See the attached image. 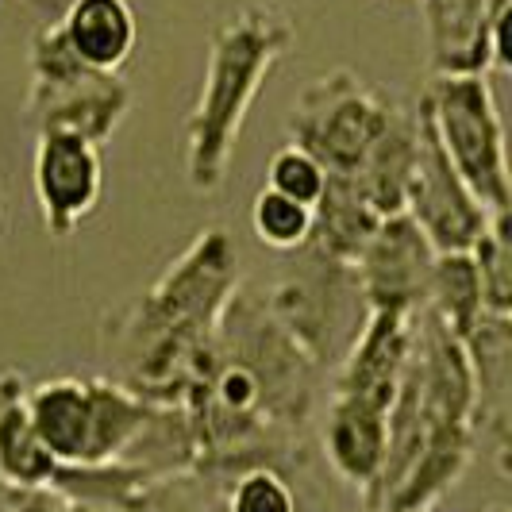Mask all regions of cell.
Returning a JSON list of instances; mask_svg holds the SVG:
<instances>
[{
  "instance_id": "1",
  "label": "cell",
  "mask_w": 512,
  "mask_h": 512,
  "mask_svg": "<svg viewBox=\"0 0 512 512\" xmlns=\"http://www.w3.org/2000/svg\"><path fill=\"white\" fill-rule=\"evenodd\" d=\"M239 285V251L228 231H197L143 297L101 320V355L116 366L112 382L154 405H181Z\"/></svg>"
},
{
  "instance_id": "2",
  "label": "cell",
  "mask_w": 512,
  "mask_h": 512,
  "mask_svg": "<svg viewBox=\"0 0 512 512\" xmlns=\"http://www.w3.org/2000/svg\"><path fill=\"white\" fill-rule=\"evenodd\" d=\"M289 47L293 24L266 4H251L212 31L205 81L185 116V181L193 193L224 185L243 124Z\"/></svg>"
},
{
  "instance_id": "3",
  "label": "cell",
  "mask_w": 512,
  "mask_h": 512,
  "mask_svg": "<svg viewBox=\"0 0 512 512\" xmlns=\"http://www.w3.org/2000/svg\"><path fill=\"white\" fill-rule=\"evenodd\" d=\"M420 120L428 124L436 147L451 162L462 185L478 197L489 216L512 212L509 181V147L501 108L493 101V89L482 74L432 77V85L420 97Z\"/></svg>"
},
{
  "instance_id": "4",
  "label": "cell",
  "mask_w": 512,
  "mask_h": 512,
  "mask_svg": "<svg viewBox=\"0 0 512 512\" xmlns=\"http://www.w3.org/2000/svg\"><path fill=\"white\" fill-rule=\"evenodd\" d=\"M31 89L24 112L35 135H77L104 147L131 112V85L120 74L89 70L66 43L62 27L43 24L27 47Z\"/></svg>"
},
{
  "instance_id": "5",
  "label": "cell",
  "mask_w": 512,
  "mask_h": 512,
  "mask_svg": "<svg viewBox=\"0 0 512 512\" xmlns=\"http://www.w3.org/2000/svg\"><path fill=\"white\" fill-rule=\"evenodd\" d=\"M397 116L401 104L366 85L355 70H332L312 77L297 93L285 135L293 147L312 154L332 178H351Z\"/></svg>"
},
{
  "instance_id": "6",
  "label": "cell",
  "mask_w": 512,
  "mask_h": 512,
  "mask_svg": "<svg viewBox=\"0 0 512 512\" xmlns=\"http://www.w3.org/2000/svg\"><path fill=\"white\" fill-rule=\"evenodd\" d=\"M293 255L297 262L266 289V305L285 332L305 347L308 359L320 370H328V378H332V370L366 324V305H362L359 282H355V266L332 262L308 247L293 251Z\"/></svg>"
},
{
  "instance_id": "7",
  "label": "cell",
  "mask_w": 512,
  "mask_h": 512,
  "mask_svg": "<svg viewBox=\"0 0 512 512\" xmlns=\"http://www.w3.org/2000/svg\"><path fill=\"white\" fill-rule=\"evenodd\" d=\"M432 77L509 74L512 0H420Z\"/></svg>"
},
{
  "instance_id": "8",
  "label": "cell",
  "mask_w": 512,
  "mask_h": 512,
  "mask_svg": "<svg viewBox=\"0 0 512 512\" xmlns=\"http://www.w3.org/2000/svg\"><path fill=\"white\" fill-rule=\"evenodd\" d=\"M416 120H420V112H416ZM405 216L424 231V239L432 243L436 255L470 251L493 224V216L478 205V197L462 185V178L451 170V162L443 158L424 120H420V158H416V170L409 181Z\"/></svg>"
},
{
  "instance_id": "9",
  "label": "cell",
  "mask_w": 512,
  "mask_h": 512,
  "mask_svg": "<svg viewBox=\"0 0 512 512\" xmlns=\"http://www.w3.org/2000/svg\"><path fill=\"white\" fill-rule=\"evenodd\" d=\"M31 189H35L47 235L51 239H70L101 205V147H93L77 135H58V131L35 135Z\"/></svg>"
},
{
  "instance_id": "10",
  "label": "cell",
  "mask_w": 512,
  "mask_h": 512,
  "mask_svg": "<svg viewBox=\"0 0 512 512\" xmlns=\"http://www.w3.org/2000/svg\"><path fill=\"white\" fill-rule=\"evenodd\" d=\"M432 262H436L432 243L405 212L385 216L370 235V243L362 247V255L355 258V282L366 312L416 316L424 308Z\"/></svg>"
},
{
  "instance_id": "11",
  "label": "cell",
  "mask_w": 512,
  "mask_h": 512,
  "mask_svg": "<svg viewBox=\"0 0 512 512\" xmlns=\"http://www.w3.org/2000/svg\"><path fill=\"white\" fill-rule=\"evenodd\" d=\"M462 351L474 378V439L486 447L501 478H509L512 459V316H482Z\"/></svg>"
},
{
  "instance_id": "12",
  "label": "cell",
  "mask_w": 512,
  "mask_h": 512,
  "mask_svg": "<svg viewBox=\"0 0 512 512\" xmlns=\"http://www.w3.org/2000/svg\"><path fill=\"white\" fill-rule=\"evenodd\" d=\"M416 339V316L405 312H366V324L347 347V355L328 378V393L359 397L370 405L393 409V397L401 389L405 366Z\"/></svg>"
},
{
  "instance_id": "13",
  "label": "cell",
  "mask_w": 512,
  "mask_h": 512,
  "mask_svg": "<svg viewBox=\"0 0 512 512\" xmlns=\"http://www.w3.org/2000/svg\"><path fill=\"white\" fill-rule=\"evenodd\" d=\"M320 443L332 474L359 493V501L374 489L389 443V409L359 397L328 393V409L320 424Z\"/></svg>"
},
{
  "instance_id": "14",
  "label": "cell",
  "mask_w": 512,
  "mask_h": 512,
  "mask_svg": "<svg viewBox=\"0 0 512 512\" xmlns=\"http://www.w3.org/2000/svg\"><path fill=\"white\" fill-rule=\"evenodd\" d=\"M70 51L101 74H120L139 47V16L131 0H66L58 20Z\"/></svg>"
},
{
  "instance_id": "15",
  "label": "cell",
  "mask_w": 512,
  "mask_h": 512,
  "mask_svg": "<svg viewBox=\"0 0 512 512\" xmlns=\"http://www.w3.org/2000/svg\"><path fill=\"white\" fill-rule=\"evenodd\" d=\"M27 412L54 455L58 466H74L89 455V432H93V405H89V378H47L27 382Z\"/></svg>"
},
{
  "instance_id": "16",
  "label": "cell",
  "mask_w": 512,
  "mask_h": 512,
  "mask_svg": "<svg viewBox=\"0 0 512 512\" xmlns=\"http://www.w3.org/2000/svg\"><path fill=\"white\" fill-rule=\"evenodd\" d=\"M416 158H420V120L401 108V116L370 147V154L362 158L359 170L343 181L385 220V216L405 212V197H409Z\"/></svg>"
},
{
  "instance_id": "17",
  "label": "cell",
  "mask_w": 512,
  "mask_h": 512,
  "mask_svg": "<svg viewBox=\"0 0 512 512\" xmlns=\"http://www.w3.org/2000/svg\"><path fill=\"white\" fill-rule=\"evenodd\" d=\"M58 462L27 412V378L20 370L0 374V482L8 489L51 486Z\"/></svg>"
},
{
  "instance_id": "18",
  "label": "cell",
  "mask_w": 512,
  "mask_h": 512,
  "mask_svg": "<svg viewBox=\"0 0 512 512\" xmlns=\"http://www.w3.org/2000/svg\"><path fill=\"white\" fill-rule=\"evenodd\" d=\"M378 224H382V216L366 205L347 181L328 174V189L312 208V235L305 247L332 262L355 266V258L362 255V247L370 243Z\"/></svg>"
},
{
  "instance_id": "19",
  "label": "cell",
  "mask_w": 512,
  "mask_h": 512,
  "mask_svg": "<svg viewBox=\"0 0 512 512\" xmlns=\"http://www.w3.org/2000/svg\"><path fill=\"white\" fill-rule=\"evenodd\" d=\"M436 324L462 339L470 328L486 316L482 305V282H478V266L470 251H455V255H436L432 274H428V289H424V308Z\"/></svg>"
},
{
  "instance_id": "20",
  "label": "cell",
  "mask_w": 512,
  "mask_h": 512,
  "mask_svg": "<svg viewBox=\"0 0 512 512\" xmlns=\"http://www.w3.org/2000/svg\"><path fill=\"white\" fill-rule=\"evenodd\" d=\"M135 512H228V478L205 466L154 478L143 489Z\"/></svg>"
},
{
  "instance_id": "21",
  "label": "cell",
  "mask_w": 512,
  "mask_h": 512,
  "mask_svg": "<svg viewBox=\"0 0 512 512\" xmlns=\"http://www.w3.org/2000/svg\"><path fill=\"white\" fill-rule=\"evenodd\" d=\"M251 231L262 247L270 251H282V255H293L301 251L312 235V208L289 201L274 189H258L255 205H251Z\"/></svg>"
},
{
  "instance_id": "22",
  "label": "cell",
  "mask_w": 512,
  "mask_h": 512,
  "mask_svg": "<svg viewBox=\"0 0 512 512\" xmlns=\"http://www.w3.org/2000/svg\"><path fill=\"white\" fill-rule=\"evenodd\" d=\"M470 258L478 266L482 282V305L489 316H512V239L509 216L493 220L489 231L470 247Z\"/></svg>"
},
{
  "instance_id": "23",
  "label": "cell",
  "mask_w": 512,
  "mask_h": 512,
  "mask_svg": "<svg viewBox=\"0 0 512 512\" xmlns=\"http://www.w3.org/2000/svg\"><path fill=\"white\" fill-rule=\"evenodd\" d=\"M305 497L297 493L293 478L274 466L243 470L228 482V512H301Z\"/></svg>"
},
{
  "instance_id": "24",
  "label": "cell",
  "mask_w": 512,
  "mask_h": 512,
  "mask_svg": "<svg viewBox=\"0 0 512 512\" xmlns=\"http://www.w3.org/2000/svg\"><path fill=\"white\" fill-rule=\"evenodd\" d=\"M266 189L282 193V197L297 201V205L316 208V201H320L324 189H328V170H324L308 151L285 143L282 151L270 158V166H266Z\"/></svg>"
},
{
  "instance_id": "25",
  "label": "cell",
  "mask_w": 512,
  "mask_h": 512,
  "mask_svg": "<svg viewBox=\"0 0 512 512\" xmlns=\"http://www.w3.org/2000/svg\"><path fill=\"white\" fill-rule=\"evenodd\" d=\"M4 512H74V505L58 493L54 486L39 489H8Z\"/></svg>"
},
{
  "instance_id": "26",
  "label": "cell",
  "mask_w": 512,
  "mask_h": 512,
  "mask_svg": "<svg viewBox=\"0 0 512 512\" xmlns=\"http://www.w3.org/2000/svg\"><path fill=\"white\" fill-rule=\"evenodd\" d=\"M27 8H39V12H62L66 0H24Z\"/></svg>"
},
{
  "instance_id": "27",
  "label": "cell",
  "mask_w": 512,
  "mask_h": 512,
  "mask_svg": "<svg viewBox=\"0 0 512 512\" xmlns=\"http://www.w3.org/2000/svg\"><path fill=\"white\" fill-rule=\"evenodd\" d=\"M4 224H8V197H4V181H0V235H4Z\"/></svg>"
},
{
  "instance_id": "28",
  "label": "cell",
  "mask_w": 512,
  "mask_h": 512,
  "mask_svg": "<svg viewBox=\"0 0 512 512\" xmlns=\"http://www.w3.org/2000/svg\"><path fill=\"white\" fill-rule=\"evenodd\" d=\"M74 505V512H120V509H104V505H77V501H70Z\"/></svg>"
},
{
  "instance_id": "29",
  "label": "cell",
  "mask_w": 512,
  "mask_h": 512,
  "mask_svg": "<svg viewBox=\"0 0 512 512\" xmlns=\"http://www.w3.org/2000/svg\"><path fill=\"white\" fill-rule=\"evenodd\" d=\"M378 512H432V509H378Z\"/></svg>"
},
{
  "instance_id": "30",
  "label": "cell",
  "mask_w": 512,
  "mask_h": 512,
  "mask_svg": "<svg viewBox=\"0 0 512 512\" xmlns=\"http://www.w3.org/2000/svg\"><path fill=\"white\" fill-rule=\"evenodd\" d=\"M301 512H324V509H320V505H312V501H305V509Z\"/></svg>"
},
{
  "instance_id": "31",
  "label": "cell",
  "mask_w": 512,
  "mask_h": 512,
  "mask_svg": "<svg viewBox=\"0 0 512 512\" xmlns=\"http://www.w3.org/2000/svg\"><path fill=\"white\" fill-rule=\"evenodd\" d=\"M489 512H505V509H489Z\"/></svg>"
},
{
  "instance_id": "32",
  "label": "cell",
  "mask_w": 512,
  "mask_h": 512,
  "mask_svg": "<svg viewBox=\"0 0 512 512\" xmlns=\"http://www.w3.org/2000/svg\"><path fill=\"white\" fill-rule=\"evenodd\" d=\"M282 4H289V0H282Z\"/></svg>"
}]
</instances>
